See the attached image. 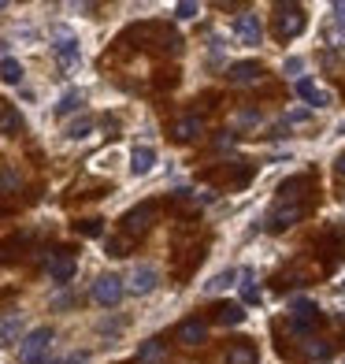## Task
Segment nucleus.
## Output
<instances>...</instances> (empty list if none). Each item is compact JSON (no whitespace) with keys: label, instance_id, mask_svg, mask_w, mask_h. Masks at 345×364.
Wrapping results in <instances>:
<instances>
[{"label":"nucleus","instance_id":"6e6552de","mask_svg":"<svg viewBox=\"0 0 345 364\" xmlns=\"http://www.w3.org/2000/svg\"><path fill=\"white\" fill-rule=\"evenodd\" d=\"M123 287H126V294L145 297V294H153L160 287V272L153 268V264H138V268L130 272V279H123Z\"/></svg>","mask_w":345,"mask_h":364},{"label":"nucleus","instance_id":"c85d7f7f","mask_svg":"<svg viewBox=\"0 0 345 364\" xmlns=\"http://www.w3.org/2000/svg\"><path fill=\"white\" fill-rule=\"evenodd\" d=\"M97 331H101V335H108V338H115L123 331V320H101L97 323Z\"/></svg>","mask_w":345,"mask_h":364},{"label":"nucleus","instance_id":"393cba45","mask_svg":"<svg viewBox=\"0 0 345 364\" xmlns=\"http://www.w3.org/2000/svg\"><path fill=\"white\" fill-rule=\"evenodd\" d=\"M323 41H327V45H331V48H341V53H345V26H338V23H331V26H327V30H323Z\"/></svg>","mask_w":345,"mask_h":364},{"label":"nucleus","instance_id":"1a4fd4ad","mask_svg":"<svg viewBox=\"0 0 345 364\" xmlns=\"http://www.w3.org/2000/svg\"><path fill=\"white\" fill-rule=\"evenodd\" d=\"M75 272H78V264H75L71 250H56V257H48V279H53V283L67 287L75 279Z\"/></svg>","mask_w":345,"mask_h":364},{"label":"nucleus","instance_id":"f03ea898","mask_svg":"<svg viewBox=\"0 0 345 364\" xmlns=\"http://www.w3.org/2000/svg\"><path fill=\"white\" fill-rule=\"evenodd\" d=\"M53 338H56L53 327H34V331H26V335L19 338V360H23V364H41L45 353H48V346H53Z\"/></svg>","mask_w":345,"mask_h":364},{"label":"nucleus","instance_id":"aec40b11","mask_svg":"<svg viewBox=\"0 0 345 364\" xmlns=\"http://www.w3.org/2000/svg\"><path fill=\"white\" fill-rule=\"evenodd\" d=\"M256 346H249V342H238V346H230L226 350V364H256Z\"/></svg>","mask_w":345,"mask_h":364},{"label":"nucleus","instance_id":"20e7f679","mask_svg":"<svg viewBox=\"0 0 345 364\" xmlns=\"http://www.w3.org/2000/svg\"><path fill=\"white\" fill-rule=\"evenodd\" d=\"M89 294H93V301H97V305L115 309V305L123 301L126 287H123V279H119V275H111V272H108V275H97V279H93V290H89Z\"/></svg>","mask_w":345,"mask_h":364},{"label":"nucleus","instance_id":"dca6fc26","mask_svg":"<svg viewBox=\"0 0 345 364\" xmlns=\"http://www.w3.org/2000/svg\"><path fill=\"white\" fill-rule=\"evenodd\" d=\"M212 320L223 323V327H238L245 320V305L241 301H219L216 309H212Z\"/></svg>","mask_w":345,"mask_h":364},{"label":"nucleus","instance_id":"9b49d317","mask_svg":"<svg viewBox=\"0 0 345 364\" xmlns=\"http://www.w3.org/2000/svg\"><path fill=\"white\" fill-rule=\"evenodd\" d=\"M175 338L182 342V346H201V342L208 338V323H204L201 316H190V320H182V323H178Z\"/></svg>","mask_w":345,"mask_h":364},{"label":"nucleus","instance_id":"ea45409f","mask_svg":"<svg viewBox=\"0 0 345 364\" xmlns=\"http://www.w3.org/2000/svg\"><path fill=\"white\" fill-rule=\"evenodd\" d=\"M338 134H345V119H341V123H338Z\"/></svg>","mask_w":345,"mask_h":364},{"label":"nucleus","instance_id":"9d476101","mask_svg":"<svg viewBox=\"0 0 345 364\" xmlns=\"http://www.w3.org/2000/svg\"><path fill=\"white\" fill-rule=\"evenodd\" d=\"M234 38H238L245 48H256V45H260V38H264V26H260V19H256L253 11L238 15V23H234Z\"/></svg>","mask_w":345,"mask_h":364},{"label":"nucleus","instance_id":"a211bd4d","mask_svg":"<svg viewBox=\"0 0 345 364\" xmlns=\"http://www.w3.org/2000/svg\"><path fill=\"white\" fill-rule=\"evenodd\" d=\"M163 360H168V346H163L160 338L141 342V350H138V364H163Z\"/></svg>","mask_w":345,"mask_h":364},{"label":"nucleus","instance_id":"5701e85b","mask_svg":"<svg viewBox=\"0 0 345 364\" xmlns=\"http://www.w3.org/2000/svg\"><path fill=\"white\" fill-rule=\"evenodd\" d=\"M82 101H86V97H82V90H67V93H63L60 101H56V115L63 119V115L78 112V108H82Z\"/></svg>","mask_w":345,"mask_h":364},{"label":"nucleus","instance_id":"473e14b6","mask_svg":"<svg viewBox=\"0 0 345 364\" xmlns=\"http://www.w3.org/2000/svg\"><path fill=\"white\" fill-rule=\"evenodd\" d=\"M175 15H178V19H193V15H197V4H193V0H186V4L175 8Z\"/></svg>","mask_w":345,"mask_h":364},{"label":"nucleus","instance_id":"2f4dec72","mask_svg":"<svg viewBox=\"0 0 345 364\" xmlns=\"http://www.w3.org/2000/svg\"><path fill=\"white\" fill-rule=\"evenodd\" d=\"M283 71H286L290 78H297V75L305 71V60H301V56H290V60L283 63Z\"/></svg>","mask_w":345,"mask_h":364},{"label":"nucleus","instance_id":"a19ab883","mask_svg":"<svg viewBox=\"0 0 345 364\" xmlns=\"http://www.w3.org/2000/svg\"><path fill=\"white\" fill-rule=\"evenodd\" d=\"M4 8H8V4H0V11H4Z\"/></svg>","mask_w":345,"mask_h":364},{"label":"nucleus","instance_id":"7c9ffc66","mask_svg":"<svg viewBox=\"0 0 345 364\" xmlns=\"http://www.w3.org/2000/svg\"><path fill=\"white\" fill-rule=\"evenodd\" d=\"M0 186H4V190H19V171L4 168V171H0Z\"/></svg>","mask_w":345,"mask_h":364},{"label":"nucleus","instance_id":"4be33fe9","mask_svg":"<svg viewBox=\"0 0 345 364\" xmlns=\"http://www.w3.org/2000/svg\"><path fill=\"white\" fill-rule=\"evenodd\" d=\"M234 279H238V272H234V268H226V272H216V275H212L208 283H204V294H223L226 287H234Z\"/></svg>","mask_w":345,"mask_h":364},{"label":"nucleus","instance_id":"f3484780","mask_svg":"<svg viewBox=\"0 0 345 364\" xmlns=\"http://www.w3.org/2000/svg\"><path fill=\"white\" fill-rule=\"evenodd\" d=\"M171 134H175L178 141H193V138L204 134V119H201V115H182V119L175 123Z\"/></svg>","mask_w":345,"mask_h":364},{"label":"nucleus","instance_id":"0eeeda50","mask_svg":"<svg viewBox=\"0 0 345 364\" xmlns=\"http://www.w3.org/2000/svg\"><path fill=\"white\" fill-rule=\"evenodd\" d=\"M153 220H156V205H153V201L130 208L126 216H123V235H126V238H138V235H145V230L153 227Z\"/></svg>","mask_w":345,"mask_h":364},{"label":"nucleus","instance_id":"c9c22d12","mask_svg":"<svg viewBox=\"0 0 345 364\" xmlns=\"http://www.w3.org/2000/svg\"><path fill=\"white\" fill-rule=\"evenodd\" d=\"M331 11H334V23H338V26H345V4H334Z\"/></svg>","mask_w":345,"mask_h":364},{"label":"nucleus","instance_id":"f257e3e1","mask_svg":"<svg viewBox=\"0 0 345 364\" xmlns=\"http://www.w3.org/2000/svg\"><path fill=\"white\" fill-rule=\"evenodd\" d=\"M308 26V15L301 4H275V38L278 41H293Z\"/></svg>","mask_w":345,"mask_h":364},{"label":"nucleus","instance_id":"7ed1b4c3","mask_svg":"<svg viewBox=\"0 0 345 364\" xmlns=\"http://www.w3.org/2000/svg\"><path fill=\"white\" fill-rule=\"evenodd\" d=\"M53 56H56V63H60L63 71L78 68V60H82V48H78V38L71 34L67 26H56V30H53Z\"/></svg>","mask_w":345,"mask_h":364},{"label":"nucleus","instance_id":"423d86ee","mask_svg":"<svg viewBox=\"0 0 345 364\" xmlns=\"http://www.w3.org/2000/svg\"><path fill=\"white\" fill-rule=\"evenodd\" d=\"M319 320H323V312H319L316 301H305V297L293 301V312H290V331H293V335H308Z\"/></svg>","mask_w":345,"mask_h":364},{"label":"nucleus","instance_id":"c756f323","mask_svg":"<svg viewBox=\"0 0 345 364\" xmlns=\"http://www.w3.org/2000/svg\"><path fill=\"white\" fill-rule=\"evenodd\" d=\"M23 119H19V112H4L0 115V130H19Z\"/></svg>","mask_w":345,"mask_h":364},{"label":"nucleus","instance_id":"58836bf2","mask_svg":"<svg viewBox=\"0 0 345 364\" xmlns=\"http://www.w3.org/2000/svg\"><path fill=\"white\" fill-rule=\"evenodd\" d=\"M8 53V41H0V56H4Z\"/></svg>","mask_w":345,"mask_h":364},{"label":"nucleus","instance_id":"e433bc0d","mask_svg":"<svg viewBox=\"0 0 345 364\" xmlns=\"http://www.w3.org/2000/svg\"><path fill=\"white\" fill-rule=\"evenodd\" d=\"M63 364H89V353H75L71 360H63Z\"/></svg>","mask_w":345,"mask_h":364},{"label":"nucleus","instance_id":"412c9836","mask_svg":"<svg viewBox=\"0 0 345 364\" xmlns=\"http://www.w3.org/2000/svg\"><path fill=\"white\" fill-rule=\"evenodd\" d=\"M93 127H97L93 115H82V119L67 123V138H71V141H86V138L93 134Z\"/></svg>","mask_w":345,"mask_h":364},{"label":"nucleus","instance_id":"ddd939ff","mask_svg":"<svg viewBox=\"0 0 345 364\" xmlns=\"http://www.w3.org/2000/svg\"><path fill=\"white\" fill-rule=\"evenodd\" d=\"M26 331V316L23 312H8V316H0V346H15L23 338Z\"/></svg>","mask_w":345,"mask_h":364},{"label":"nucleus","instance_id":"2eb2a0df","mask_svg":"<svg viewBox=\"0 0 345 364\" xmlns=\"http://www.w3.org/2000/svg\"><path fill=\"white\" fill-rule=\"evenodd\" d=\"M260 78V63L256 60H241V63H230L226 68V82H234V86H249V82Z\"/></svg>","mask_w":345,"mask_h":364},{"label":"nucleus","instance_id":"72a5a7b5","mask_svg":"<svg viewBox=\"0 0 345 364\" xmlns=\"http://www.w3.org/2000/svg\"><path fill=\"white\" fill-rule=\"evenodd\" d=\"M234 145H238V138L230 134V130H223V134L216 138V149H234Z\"/></svg>","mask_w":345,"mask_h":364},{"label":"nucleus","instance_id":"4468645a","mask_svg":"<svg viewBox=\"0 0 345 364\" xmlns=\"http://www.w3.org/2000/svg\"><path fill=\"white\" fill-rule=\"evenodd\" d=\"M156 168V149L153 145H134V153H130V175H149Z\"/></svg>","mask_w":345,"mask_h":364},{"label":"nucleus","instance_id":"f704fd0d","mask_svg":"<svg viewBox=\"0 0 345 364\" xmlns=\"http://www.w3.org/2000/svg\"><path fill=\"white\" fill-rule=\"evenodd\" d=\"M108 257H126L123 253V242H108Z\"/></svg>","mask_w":345,"mask_h":364},{"label":"nucleus","instance_id":"6ab92c4d","mask_svg":"<svg viewBox=\"0 0 345 364\" xmlns=\"http://www.w3.org/2000/svg\"><path fill=\"white\" fill-rule=\"evenodd\" d=\"M23 63L19 60H11V56H4L0 60V82H4V86H23Z\"/></svg>","mask_w":345,"mask_h":364},{"label":"nucleus","instance_id":"bb28decb","mask_svg":"<svg viewBox=\"0 0 345 364\" xmlns=\"http://www.w3.org/2000/svg\"><path fill=\"white\" fill-rule=\"evenodd\" d=\"M75 230H78V235H86V238H101L104 235V220H82Z\"/></svg>","mask_w":345,"mask_h":364},{"label":"nucleus","instance_id":"f8f14e48","mask_svg":"<svg viewBox=\"0 0 345 364\" xmlns=\"http://www.w3.org/2000/svg\"><path fill=\"white\" fill-rule=\"evenodd\" d=\"M297 97H305V101H308L312 108H331V105H334L331 90L316 86V82H312V78H297Z\"/></svg>","mask_w":345,"mask_h":364},{"label":"nucleus","instance_id":"a878e982","mask_svg":"<svg viewBox=\"0 0 345 364\" xmlns=\"http://www.w3.org/2000/svg\"><path fill=\"white\" fill-rule=\"evenodd\" d=\"M238 279H245V283H241V301H260V287H253V275L249 272H238Z\"/></svg>","mask_w":345,"mask_h":364},{"label":"nucleus","instance_id":"39448f33","mask_svg":"<svg viewBox=\"0 0 345 364\" xmlns=\"http://www.w3.org/2000/svg\"><path fill=\"white\" fill-rule=\"evenodd\" d=\"M305 212H308V205H297V201H275V208H271V216H268V230H290L293 223H301L305 220Z\"/></svg>","mask_w":345,"mask_h":364},{"label":"nucleus","instance_id":"b1692460","mask_svg":"<svg viewBox=\"0 0 345 364\" xmlns=\"http://www.w3.org/2000/svg\"><path fill=\"white\" fill-rule=\"evenodd\" d=\"M305 353H308L312 360H327V357L334 353V346L327 342V338H308V342H305Z\"/></svg>","mask_w":345,"mask_h":364},{"label":"nucleus","instance_id":"cd10ccee","mask_svg":"<svg viewBox=\"0 0 345 364\" xmlns=\"http://www.w3.org/2000/svg\"><path fill=\"white\" fill-rule=\"evenodd\" d=\"M312 119V108H293V112H286V127H297V123H308Z\"/></svg>","mask_w":345,"mask_h":364},{"label":"nucleus","instance_id":"4c0bfd02","mask_svg":"<svg viewBox=\"0 0 345 364\" xmlns=\"http://www.w3.org/2000/svg\"><path fill=\"white\" fill-rule=\"evenodd\" d=\"M334 171H338V175H341V178H345V153H341V156H338V160H334Z\"/></svg>","mask_w":345,"mask_h":364}]
</instances>
